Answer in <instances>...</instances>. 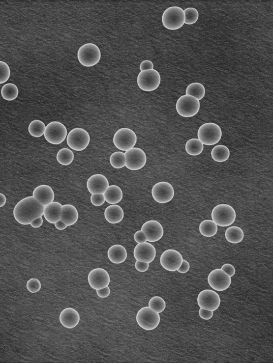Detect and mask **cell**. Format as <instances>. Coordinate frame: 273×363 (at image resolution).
<instances>
[{"mask_svg": "<svg viewBox=\"0 0 273 363\" xmlns=\"http://www.w3.org/2000/svg\"><path fill=\"white\" fill-rule=\"evenodd\" d=\"M45 206L42 205L33 196L24 198L20 201L14 209L15 220L20 224L27 225L42 217Z\"/></svg>", "mask_w": 273, "mask_h": 363, "instance_id": "1", "label": "cell"}, {"mask_svg": "<svg viewBox=\"0 0 273 363\" xmlns=\"http://www.w3.org/2000/svg\"><path fill=\"white\" fill-rule=\"evenodd\" d=\"M212 221L217 226L226 227L232 225L237 218V214L232 206L220 204L216 206L212 211Z\"/></svg>", "mask_w": 273, "mask_h": 363, "instance_id": "2", "label": "cell"}, {"mask_svg": "<svg viewBox=\"0 0 273 363\" xmlns=\"http://www.w3.org/2000/svg\"><path fill=\"white\" fill-rule=\"evenodd\" d=\"M163 26L170 30H176L182 28L185 21V15L182 8L172 6L167 8L162 15Z\"/></svg>", "mask_w": 273, "mask_h": 363, "instance_id": "3", "label": "cell"}, {"mask_svg": "<svg viewBox=\"0 0 273 363\" xmlns=\"http://www.w3.org/2000/svg\"><path fill=\"white\" fill-rule=\"evenodd\" d=\"M197 136L203 144L212 146L220 141L222 137V131L218 125L209 122L200 126Z\"/></svg>", "mask_w": 273, "mask_h": 363, "instance_id": "4", "label": "cell"}, {"mask_svg": "<svg viewBox=\"0 0 273 363\" xmlns=\"http://www.w3.org/2000/svg\"><path fill=\"white\" fill-rule=\"evenodd\" d=\"M101 58L100 50L95 44L88 43L79 48L78 58L81 64L86 67H92L97 64Z\"/></svg>", "mask_w": 273, "mask_h": 363, "instance_id": "5", "label": "cell"}, {"mask_svg": "<svg viewBox=\"0 0 273 363\" xmlns=\"http://www.w3.org/2000/svg\"><path fill=\"white\" fill-rule=\"evenodd\" d=\"M200 108V101L195 97L184 95L181 96L176 103V111L180 116L184 117L194 116Z\"/></svg>", "mask_w": 273, "mask_h": 363, "instance_id": "6", "label": "cell"}, {"mask_svg": "<svg viewBox=\"0 0 273 363\" xmlns=\"http://www.w3.org/2000/svg\"><path fill=\"white\" fill-rule=\"evenodd\" d=\"M160 316L149 307H142L136 315V321L140 327L146 331L156 329L160 323Z\"/></svg>", "mask_w": 273, "mask_h": 363, "instance_id": "7", "label": "cell"}, {"mask_svg": "<svg viewBox=\"0 0 273 363\" xmlns=\"http://www.w3.org/2000/svg\"><path fill=\"white\" fill-rule=\"evenodd\" d=\"M138 86L143 91H152L156 90L161 84V76L153 69L142 71L137 77Z\"/></svg>", "mask_w": 273, "mask_h": 363, "instance_id": "8", "label": "cell"}, {"mask_svg": "<svg viewBox=\"0 0 273 363\" xmlns=\"http://www.w3.org/2000/svg\"><path fill=\"white\" fill-rule=\"evenodd\" d=\"M137 136L131 129L122 128L117 131L113 138V143L117 148L121 151L131 149L136 145Z\"/></svg>", "mask_w": 273, "mask_h": 363, "instance_id": "9", "label": "cell"}, {"mask_svg": "<svg viewBox=\"0 0 273 363\" xmlns=\"http://www.w3.org/2000/svg\"><path fill=\"white\" fill-rule=\"evenodd\" d=\"M90 134L82 128H75L70 131L67 137V143L71 149L81 151L86 149L90 142Z\"/></svg>", "mask_w": 273, "mask_h": 363, "instance_id": "10", "label": "cell"}, {"mask_svg": "<svg viewBox=\"0 0 273 363\" xmlns=\"http://www.w3.org/2000/svg\"><path fill=\"white\" fill-rule=\"evenodd\" d=\"M67 136V129L60 122L53 121L47 126L44 133L46 140L54 145L61 144Z\"/></svg>", "mask_w": 273, "mask_h": 363, "instance_id": "11", "label": "cell"}, {"mask_svg": "<svg viewBox=\"0 0 273 363\" xmlns=\"http://www.w3.org/2000/svg\"><path fill=\"white\" fill-rule=\"evenodd\" d=\"M125 167L131 170H138L144 168L147 162V157L144 150L137 147H133L126 151Z\"/></svg>", "mask_w": 273, "mask_h": 363, "instance_id": "12", "label": "cell"}, {"mask_svg": "<svg viewBox=\"0 0 273 363\" xmlns=\"http://www.w3.org/2000/svg\"><path fill=\"white\" fill-rule=\"evenodd\" d=\"M209 284L212 289L222 292L229 288L232 283V279L221 269L213 270L208 276Z\"/></svg>", "mask_w": 273, "mask_h": 363, "instance_id": "13", "label": "cell"}, {"mask_svg": "<svg viewBox=\"0 0 273 363\" xmlns=\"http://www.w3.org/2000/svg\"><path fill=\"white\" fill-rule=\"evenodd\" d=\"M219 295L213 290H203L197 297V303L200 308L210 311H215L220 306Z\"/></svg>", "mask_w": 273, "mask_h": 363, "instance_id": "14", "label": "cell"}, {"mask_svg": "<svg viewBox=\"0 0 273 363\" xmlns=\"http://www.w3.org/2000/svg\"><path fill=\"white\" fill-rule=\"evenodd\" d=\"M152 195L154 200L158 203H167L173 199L174 189L170 183L162 181L153 186Z\"/></svg>", "mask_w": 273, "mask_h": 363, "instance_id": "15", "label": "cell"}, {"mask_svg": "<svg viewBox=\"0 0 273 363\" xmlns=\"http://www.w3.org/2000/svg\"><path fill=\"white\" fill-rule=\"evenodd\" d=\"M182 255L174 250L164 251L160 258L162 267L169 272L177 271L182 265Z\"/></svg>", "mask_w": 273, "mask_h": 363, "instance_id": "16", "label": "cell"}, {"mask_svg": "<svg viewBox=\"0 0 273 363\" xmlns=\"http://www.w3.org/2000/svg\"><path fill=\"white\" fill-rule=\"evenodd\" d=\"M88 280L90 286L95 290L106 288L110 283L108 273L102 268H96L91 271L88 275Z\"/></svg>", "mask_w": 273, "mask_h": 363, "instance_id": "17", "label": "cell"}, {"mask_svg": "<svg viewBox=\"0 0 273 363\" xmlns=\"http://www.w3.org/2000/svg\"><path fill=\"white\" fill-rule=\"evenodd\" d=\"M156 256V249L153 245L149 243H144L137 245L134 250V256L136 260L142 262L151 263Z\"/></svg>", "mask_w": 273, "mask_h": 363, "instance_id": "18", "label": "cell"}, {"mask_svg": "<svg viewBox=\"0 0 273 363\" xmlns=\"http://www.w3.org/2000/svg\"><path fill=\"white\" fill-rule=\"evenodd\" d=\"M141 230L144 231L147 240L154 243L160 240L163 235V228L160 223L156 221H150L142 225Z\"/></svg>", "mask_w": 273, "mask_h": 363, "instance_id": "19", "label": "cell"}, {"mask_svg": "<svg viewBox=\"0 0 273 363\" xmlns=\"http://www.w3.org/2000/svg\"><path fill=\"white\" fill-rule=\"evenodd\" d=\"M87 185L91 194H104L109 187V182L103 175L95 174L88 179Z\"/></svg>", "mask_w": 273, "mask_h": 363, "instance_id": "20", "label": "cell"}, {"mask_svg": "<svg viewBox=\"0 0 273 363\" xmlns=\"http://www.w3.org/2000/svg\"><path fill=\"white\" fill-rule=\"evenodd\" d=\"M32 196L42 205L46 206L54 201L55 195L51 187L41 185L34 189Z\"/></svg>", "mask_w": 273, "mask_h": 363, "instance_id": "21", "label": "cell"}, {"mask_svg": "<svg viewBox=\"0 0 273 363\" xmlns=\"http://www.w3.org/2000/svg\"><path fill=\"white\" fill-rule=\"evenodd\" d=\"M60 320L62 326L67 329H73L78 326L80 321L78 312L73 308L68 307L61 313Z\"/></svg>", "mask_w": 273, "mask_h": 363, "instance_id": "22", "label": "cell"}, {"mask_svg": "<svg viewBox=\"0 0 273 363\" xmlns=\"http://www.w3.org/2000/svg\"><path fill=\"white\" fill-rule=\"evenodd\" d=\"M62 205L58 202H53L45 206L44 216L46 220L51 223L61 221Z\"/></svg>", "mask_w": 273, "mask_h": 363, "instance_id": "23", "label": "cell"}, {"mask_svg": "<svg viewBox=\"0 0 273 363\" xmlns=\"http://www.w3.org/2000/svg\"><path fill=\"white\" fill-rule=\"evenodd\" d=\"M108 256L112 263L119 264L124 262L127 257V252L121 245H115L109 249Z\"/></svg>", "mask_w": 273, "mask_h": 363, "instance_id": "24", "label": "cell"}, {"mask_svg": "<svg viewBox=\"0 0 273 363\" xmlns=\"http://www.w3.org/2000/svg\"><path fill=\"white\" fill-rule=\"evenodd\" d=\"M79 214L75 207L72 205H62L61 221L67 226L75 224L78 220Z\"/></svg>", "mask_w": 273, "mask_h": 363, "instance_id": "25", "label": "cell"}, {"mask_svg": "<svg viewBox=\"0 0 273 363\" xmlns=\"http://www.w3.org/2000/svg\"><path fill=\"white\" fill-rule=\"evenodd\" d=\"M104 217L108 222L111 223H117L123 220L124 212L119 205H112L107 207L104 212Z\"/></svg>", "mask_w": 273, "mask_h": 363, "instance_id": "26", "label": "cell"}, {"mask_svg": "<svg viewBox=\"0 0 273 363\" xmlns=\"http://www.w3.org/2000/svg\"><path fill=\"white\" fill-rule=\"evenodd\" d=\"M105 200L108 203L114 205L119 203L123 198V192L117 185L109 186L107 191L104 194Z\"/></svg>", "mask_w": 273, "mask_h": 363, "instance_id": "27", "label": "cell"}, {"mask_svg": "<svg viewBox=\"0 0 273 363\" xmlns=\"http://www.w3.org/2000/svg\"><path fill=\"white\" fill-rule=\"evenodd\" d=\"M243 232L241 227L232 226L228 228L225 232V238L228 242L232 244H238L243 239Z\"/></svg>", "mask_w": 273, "mask_h": 363, "instance_id": "28", "label": "cell"}, {"mask_svg": "<svg viewBox=\"0 0 273 363\" xmlns=\"http://www.w3.org/2000/svg\"><path fill=\"white\" fill-rule=\"evenodd\" d=\"M212 157L214 161L218 163L225 162L230 157V150L225 145H217L214 147L212 151Z\"/></svg>", "mask_w": 273, "mask_h": 363, "instance_id": "29", "label": "cell"}, {"mask_svg": "<svg viewBox=\"0 0 273 363\" xmlns=\"http://www.w3.org/2000/svg\"><path fill=\"white\" fill-rule=\"evenodd\" d=\"M217 225L212 221L205 220L201 222L199 230L201 235L205 237H212L217 232Z\"/></svg>", "mask_w": 273, "mask_h": 363, "instance_id": "30", "label": "cell"}, {"mask_svg": "<svg viewBox=\"0 0 273 363\" xmlns=\"http://www.w3.org/2000/svg\"><path fill=\"white\" fill-rule=\"evenodd\" d=\"M187 153L191 156H197L203 153L204 144L198 139H191L186 143Z\"/></svg>", "mask_w": 273, "mask_h": 363, "instance_id": "31", "label": "cell"}, {"mask_svg": "<svg viewBox=\"0 0 273 363\" xmlns=\"http://www.w3.org/2000/svg\"><path fill=\"white\" fill-rule=\"evenodd\" d=\"M206 90L203 84L198 83H192L186 90V95L195 97L199 101L202 100L205 95Z\"/></svg>", "mask_w": 273, "mask_h": 363, "instance_id": "32", "label": "cell"}, {"mask_svg": "<svg viewBox=\"0 0 273 363\" xmlns=\"http://www.w3.org/2000/svg\"><path fill=\"white\" fill-rule=\"evenodd\" d=\"M18 88L14 84H7L2 87L1 95L7 101L15 100L18 98Z\"/></svg>", "mask_w": 273, "mask_h": 363, "instance_id": "33", "label": "cell"}, {"mask_svg": "<svg viewBox=\"0 0 273 363\" xmlns=\"http://www.w3.org/2000/svg\"><path fill=\"white\" fill-rule=\"evenodd\" d=\"M46 126L43 121L39 120L32 121L29 126V132L31 136L40 138L44 135Z\"/></svg>", "mask_w": 273, "mask_h": 363, "instance_id": "34", "label": "cell"}, {"mask_svg": "<svg viewBox=\"0 0 273 363\" xmlns=\"http://www.w3.org/2000/svg\"><path fill=\"white\" fill-rule=\"evenodd\" d=\"M74 159V155L72 151L67 148L60 150L57 155V161L62 166H69L73 162Z\"/></svg>", "mask_w": 273, "mask_h": 363, "instance_id": "35", "label": "cell"}, {"mask_svg": "<svg viewBox=\"0 0 273 363\" xmlns=\"http://www.w3.org/2000/svg\"><path fill=\"white\" fill-rule=\"evenodd\" d=\"M111 166L116 168H121L125 166V154L122 152H116L110 157Z\"/></svg>", "mask_w": 273, "mask_h": 363, "instance_id": "36", "label": "cell"}, {"mask_svg": "<svg viewBox=\"0 0 273 363\" xmlns=\"http://www.w3.org/2000/svg\"><path fill=\"white\" fill-rule=\"evenodd\" d=\"M149 306L151 309L157 312V313H161L165 310L166 305L163 298L160 297H154L150 299Z\"/></svg>", "mask_w": 273, "mask_h": 363, "instance_id": "37", "label": "cell"}, {"mask_svg": "<svg viewBox=\"0 0 273 363\" xmlns=\"http://www.w3.org/2000/svg\"><path fill=\"white\" fill-rule=\"evenodd\" d=\"M185 15V21L184 24L192 25L196 23L199 19V12L195 8H187L183 10Z\"/></svg>", "mask_w": 273, "mask_h": 363, "instance_id": "38", "label": "cell"}, {"mask_svg": "<svg viewBox=\"0 0 273 363\" xmlns=\"http://www.w3.org/2000/svg\"><path fill=\"white\" fill-rule=\"evenodd\" d=\"M10 69L6 62L0 61V84L6 83L10 77Z\"/></svg>", "mask_w": 273, "mask_h": 363, "instance_id": "39", "label": "cell"}, {"mask_svg": "<svg viewBox=\"0 0 273 363\" xmlns=\"http://www.w3.org/2000/svg\"><path fill=\"white\" fill-rule=\"evenodd\" d=\"M27 289L31 293H36L41 289L40 281L35 278H32L29 280L27 284Z\"/></svg>", "mask_w": 273, "mask_h": 363, "instance_id": "40", "label": "cell"}, {"mask_svg": "<svg viewBox=\"0 0 273 363\" xmlns=\"http://www.w3.org/2000/svg\"><path fill=\"white\" fill-rule=\"evenodd\" d=\"M91 201L93 205L100 206L103 205L106 200H105L104 194H92Z\"/></svg>", "mask_w": 273, "mask_h": 363, "instance_id": "41", "label": "cell"}, {"mask_svg": "<svg viewBox=\"0 0 273 363\" xmlns=\"http://www.w3.org/2000/svg\"><path fill=\"white\" fill-rule=\"evenodd\" d=\"M134 238L138 244L144 243L148 241L144 231L142 230L137 231L134 235Z\"/></svg>", "mask_w": 273, "mask_h": 363, "instance_id": "42", "label": "cell"}, {"mask_svg": "<svg viewBox=\"0 0 273 363\" xmlns=\"http://www.w3.org/2000/svg\"><path fill=\"white\" fill-rule=\"evenodd\" d=\"M221 269L226 274H228L231 278L233 277L235 275V272H236L234 266L230 264H224L222 266Z\"/></svg>", "mask_w": 273, "mask_h": 363, "instance_id": "43", "label": "cell"}, {"mask_svg": "<svg viewBox=\"0 0 273 363\" xmlns=\"http://www.w3.org/2000/svg\"><path fill=\"white\" fill-rule=\"evenodd\" d=\"M213 311L205 310L200 308L199 310V315L201 318L204 320L211 319L213 316Z\"/></svg>", "mask_w": 273, "mask_h": 363, "instance_id": "44", "label": "cell"}, {"mask_svg": "<svg viewBox=\"0 0 273 363\" xmlns=\"http://www.w3.org/2000/svg\"><path fill=\"white\" fill-rule=\"evenodd\" d=\"M149 263L142 262V261L137 260L135 264V268L138 272H145L148 271L149 268Z\"/></svg>", "mask_w": 273, "mask_h": 363, "instance_id": "45", "label": "cell"}, {"mask_svg": "<svg viewBox=\"0 0 273 363\" xmlns=\"http://www.w3.org/2000/svg\"><path fill=\"white\" fill-rule=\"evenodd\" d=\"M96 294L98 295L100 298H107L109 294H110L111 290L109 287H106L102 289L96 290Z\"/></svg>", "mask_w": 273, "mask_h": 363, "instance_id": "46", "label": "cell"}, {"mask_svg": "<svg viewBox=\"0 0 273 363\" xmlns=\"http://www.w3.org/2000/svg\"><path fill=\"white\" fill-rule=\"evenodd\" d=\"M154 65L152 61L145 60L141 62L140 65V70L145 71L153 69Z\"/></svg>", "mask_w": 273, "mask_h": 363, "instance_id": "47", "label": "cell"}, {"mask_svg": "<svg viewBox=\"0 0 273 363\" xmlns=\"http://www.w3.org/2000/svg\"><path fill=\"white\" fill-rule=\"evenodd\" d=\"M190 268V264L188 263V261L183 259L182 263L177 271L180 273L185 274L189 271Z\"/></svg>", "mask_w": 273, "mask_h": 363, "instance_id": "48", "label": "cell"}, {"mask_svg": "<svg viewBox=\"0 0 273 363\" xmlns=\"http://www.w3.org/2000/svg\"><path fill=\"white\" fill-rule=\"evenodd\" d=\"M43 223V219L42 217L37 218L34 221L32 222L30 225L33 228H38L40 227Z\"/></svg>", "mask_w": 273, "mask_h": 363, "instance_id": "49", "label": "cell"}, {"mask_svg": "<svg viewBox=\"0 0 273 363\" xmlns=\"http://www.w3.org/2000/svg\"><path fill=\"white\" fill-rule=\"evenodd\" d=\"M54 224L57 229L60 230H64L66 229L67 226H68L65 225V223H63L61 221L55 223Z\"/></svg>", "mask_w": 273, "mask_h": 363, "instance_id": "50", "label": "cell"}, {"mask_svg": "<svg viewBox=\"0 0 273 363\" xmlns=\"http://www.w3.org/2000/svg\"><path fill=\"white\" fill-rule=\"evenodd\" d=\"M6 197L3 194L0 193V208L5 205Z\"/></svg>", "mask_w": 273, "mask_h": 363, "instance_id": "51", "label": "cell"}]
</instances>
